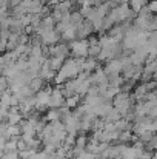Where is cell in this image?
<instances>
[{"label": "cell", "instance_id": "6da1fadb", "mask_svg": "<svg viewBox=\"0 0 157 159\" xmlns=\"http://www.w3.org/2000/svg\"><path fill=\"white\" fill-rule=\"evenodd\" d=\"M88 50V42L86 39H82V40H72L69 42V51H71V57H88L86 54Z\"/></svg>", "mask_w": 157, "mask_h": 159}, {"label": "cell", "instance_id": "7a4b0ae2", "mask_svg": "<svg viewBox=\"0 0 157 159\" xmlns=\"http://www.w3.org/2000/svg\"><path fill=\"white\" fill-rule=\"evenodd\" d=\"M65 105V98L60 93V87L59 85H52V91L48 101V108H60Z\"/></svg>", "mask_w": 157, "mask_h": 159}, {"label": "cell", "instance_id": "3957f363", "mask_svg": "<svg viewBox=\"0 0 157 159\" xmlns=\"http://www.w3.org/2000/svg\"><path fill=\"white\" fill-rule=\"evenodd\" d=\"M23 23L20 22V19H11L9 17V26H8V30H9V33L11 34H23Z\"/></svg>", "mask_w": 157, "mask_h": 159}, {"label": "cell", "instance_id": "277c9868", "mask_svg": "<svg viewBox=\"0 0 157 159\" xmlns=\"http://www.w3.org/2000/svg\"><path fill=\"white\" fill-rule=\"evenodd\" d=\"M99 66H102L96 59H93V57H85V60H83V66H82V71H86V73H93L96 68H99Z\"/></svg>", "mask_w": 157, "mask_h": 159}, {"label": "cell", "instance_id": "5b68a950", "mask_svg": "<svg viewBox=\"0 0 157 159\" xmlns=\"http://www.w3.org/2000/svg\"><path fill=\"white\" fill-rule=\"evenodd\" d=\"M63 62H65V57H62V56H54V57L48 59V65H50V68H51L54 73H57L62 68Z\"/></svg>", "mask_w": 157, "mask_h": 159}, {"label": "cell", "instance_id": "8992f818", "mask_svg": "<svg viewBox=\"0 0 157 159\" xmlns=\"http://www.w3.org/2000/svg\"><path fill=\"white\" fill-rule=\"evenodd\" d=\"M106 82L109 87H114V88H120V85L123 84V79L120 74H106Z\"/></svg>", "mask_w": 157, "mask_h": 159}, {"label": "cell", "instance_id": "52a82bcc", "mask_svg": "<svg viewBox=\"0 0 157 159\" xmlns=\"http://www.w3.org/2000/svg\"><path fill=\"white\" fill-rule=\"evenodd\" d=\"M120 117H122V116H120V113H119L116 108H109V111L105 114L102 119H103L106 124H114V122H116V120H119Z\"/></svg>", "mask_w": 157, "mask_h": 159}, {"label": "cell", "instance_id": "ba28073f", "mask_svg": "<svg viewBox=\"0 0 157 159\" xmlns=\"http://www.w3.org/2000/svg\"><path fill=\"white\" fill-rule=\"evenodd\" d=\"M45 84H46V82H45L42 77H39V76H37V77H33V79L29 80V84H28V85H29V88H31L34 93H37V91H40V90L45 87Z\"/></svg>", "mask_w": 157, "mask_h": 159}, {"label": "cell", "instance_id": "9c48e42d", "mask_svg": "<svg viewBox=\"0 0 157 159\" xmlns=\"http://www.w3.org/2000/svg\"><path fill=\"white\" fill-rule=\"evenodd\" d=\"M80 96L79 94H74V96H71V98H68V99H65V107L66 108H69L71 111L74 110V108H77V107L80 105Z\"/></svg>", "mask_w": 157, "mask_h": 159}, {"label": "cell", "instance_id": "30bf717a", "mask_svg": "<svg viewBox=\"0 0 157 159\" xmlns=\"http://www.w3.org/2000/svg\"><path fill=\"white\" fill-rule=\"evenodd\" d=\"M131 125H133V124L126 122V120L122 119V117L114 122V127H116V130H117L119 133H120V131H131Z\"/></svg>", "mask_w": 157, "mask_h": 159}, {"label": "cell", "instance_id": "8fae6325", "mask_svg": "<svg viewBox=\"0 0 157 159\" xmlns=\"http://www.w3.org/2000/svg\"><path fill=\"white\" fill-rule=\"evenodd\" d=\"M43 119L46 122H52V120H59V108H48L43 114Z\"/></svg>", "mask_w": 157, "mask_h": 159}, {"label": "cell", "instance_id": "7c38bea8", "mask_svg": "<svg viewBox=\"0 0 157 159\" xmlns=\"http://www.w3.org/2000/svg\"><path fill=\"white\" fill-rule=\"evenodd\" d=\"M34 98H36V102H37V104H42V105H46V107H48V101H50V94H48L46 91L40 90V91H37V93L34 94Z\"/></svg>", "mask_w": 157, "mask_h": 159}, {"label": "cell", "instance_id": "4fadbf2b", "mask_svg": "<svg viewBox=\"0 0 157 159\" xmlns=\"http://www.w3.org/2000/svg\"><path fill=\"white\" fill-rule=\"evenodd\" d=\"M22 120V114L20 113H8L5 122L8 125H19V122Z\"/></svg>", "mask_w": 157, "mask_h": 159}, {"label": "cell", "instance_id": "5bb4252c", "mask_svg": "<svg viewBox=\"0 0 157 159\" xmlns=\"http://www.w3.org/2000/svg\"><path fill=\"white\" fill-rule=\"evenodd\" d=\"M20 136H17V138H9L6 142H5V145H3V152H17V139H19Z\"/></svg>", "mask_w": 157, "mask_h": 159}, {"label": "cell", "instance_id": "9a60e30c", "mask_svg": "<svg viewBox=\"0 0 157 159\" xmlns=\"http://www.w3.org/2000/svg\"><path fill=\"white\" fill-rule=\"evenodd\" d=\"M82 22H83V16H82L79 11H74V12L69 14V25H71V26H77V25H80Z\"/></svg>", "mask_w": 157, "mask_h": 159}, {"label": "cell", "instance_id": "2e32d148", "mask_svg": "<svg viewBox=\"0 0 157 159\" xmlns=\"http://www.w3.org/2000/svg\"><path fill=\"white\" fill-rule=\"evenodd\" d=\"M88 142V134H77L74 139V147L77 148H85Z\"/></svg>", "mask_w": 157, "mask_h": 159}, {"label": "cell", "instance_id": "e0dca14e", "mask_svg": "<svg viewBox=\"0 0 157 159\" xmlns=\"http://www.w3.org/2000/svg\"><path fill=\"white\" fill-rule=\"evenodd\" d=\"M6 134H8V138H17V136L22 134V131H20L19 125H8L6 127Z\"/></svg>", "mask_w": 157, "mask_h": 159}, {"label": "cell", "instance_id": "ac0fdd59", "mask_svg": "<svg viewBox=\"0 0 157 159\" xmlns=\"http://www.w3.org/2000/svg\"><path fill=\"white\" fill-rule=\"evenodd\" d=\"M156 70H157V62L143 63V73H148V74H156Z\"/></svg>", "mask_w": 157, "mask_h": 159}, {"label": "cell", "instance_id": "d6986e66", "mask_svg": "<svg viewBox=\"0 0 157 159\" xmlns=\"http://www.w3.org/2000/svg\"><path fill=\"white\" fill-rule=\"evenodd\" d=\"M157 147V138L154 136L153 139H150L146 144H143V150H146V152H154Z\"/></svg>", "mask_w": 157, "mask_h": 159}, {"label": "cell", "instance_id": "ffe728a7", "mask_svg": "<svg viewBox=\"0 0 157 159\" xmlns=\"http://www.w3.org/2000/svg\"><path fill=\"white\" fill-rule=\"evenodd\" d=\"M17 153H19V158L20 159H31L36 155V152L31 150V148H26V150H22V152H17Z\"/></svg>", "mask_w": 157, "mask_h": 159}, {"label": "cell", "instance_id": "44dd1931", "mask_svg": "<svg viewBox=\"0 0 157 159\" xmlns=\"http://www.w3.org/2000/svg\"><path fill=\"white\" fill-rule=\"evenodd\" d=\"M8 88H9V80H8V77H5V76L0 74V93L6 91Z\"/></svg>", "mask_w": 157, "mask_h": 159}, {"label": "cell", "instance_id": "7402d4cb", "mask_svg": "<svg viewBox=\"0 0 157 159\" xmlns=\"http://www.w3.org/2000/svg\"><path fill=\"white\" fill-rule=\"evenodd\" d=\"M146 8H148V11H150L151 14H156V11H157V0H148Z\"/></svg>", "mask_w": 157, "mask_h": 159}, {"label": "cell", "instance_id": "603a6c76", "mask_svg": "<svg viewBox=\"0 0 157 159\" xmlns=\"http://www.w3.org/2000/svg\"><path fill=\"white\" fill-rule=\"evenodd\" d=\"M28 40H29V37L26 34H19L17 36V45H28Z\"/></svg>", "mask_w": 157, "mask_h": 159}, {"label": "cell", "instance_id": "cb8c5ba5", "mask_svg": "<svg viewBox=\"0 0 157 159\" xmlns=\"http://www.w3.org/2000/svg\"><path fill=\"white\" fill-rule=\"evenodd\" d=\"M28 147H26V144H25V141L22 139V138H19L17 139V152H22V150H26Z\"/></svg>", "mask_w": 157, "mask_h": 159}, {"label": "cell", "instance_id": "d4e9b609", "mask_svg": "<svg viewBox=\"0 0 157 159\" xmlns=\"http://www.w3.org/2000/svg\"><path fill=\"white\" fill-rule=\"evenodd\" d=\"M93 159H106V158H105V156L102 155V153H96V155H94V158H93Z\"/></svg>", "mask_w": 157, "mask_h": 159}, {"label": "cell", "instance_id": "484cf974", "mask_svg": "<svg viewBox=\"0 0 157 159\" xmlns=\"http://www.w3.org/2000/svg\"><path fill=\"white\" fill-rule=\"evenodd\" d=\"M19 159H20V158H19Z\"/></svg>", "mask_w": 157, "mask_h": 159}]
</instances>
